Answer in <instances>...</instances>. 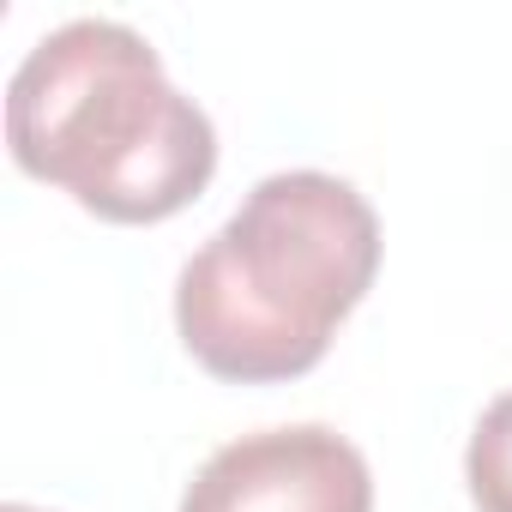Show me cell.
Here are the masks:
<instances>
[{
    "label": "cell",
    "instance_id": "obj_1",
    "mask_svg": "<svg viewBox=\"0 0 512 512\" xmlns=\"http://www.w3.org/2000/svg\"><path fill=\"white\" fill-rule=\"evenodd\" d=\"M380 272L374 205L326 175L284 169L181 266L175 326L193 362L217 380H296Z\"/></svg>",
    "mask_w": 512,
    "mask_h": 512
},
{
    "label": "cell",
    "instance_id": "obj_2",
    "mask_svg": "<svg viewBox=\"0 0 512 512\" xmlns=\"http://www.w3.org/2000/svg\"><path fill=\"white\" fill-rule=\"evenodd\" d=\"M7 145L25 175L67 187L109 223L193 205L217 169L211 115L181 97L157 49L115 19L49 31L7 85Z\"/></svg>",
    "mask_w": 512,
    "mask_h": 512
},
{
    "label": "cell",
    "instance_id": "obj_3",
    "mask_svg": "<svg viewBox=\"0 0 512 512\" xmlns=\"http://www.w3.org/2000/svg\"><path fill=\"white\" fill-rule=\"evenodd\" d=\"M181 512H374V476L332 428H266L211 452Z\"/></svg>",
    "mask_w": 512,
    "mask_h": 512
},
{
    "label": "cell",
    "instance_id": "obj_4",
    "mask_svg": "<svg viewBox=\"0 0 512 512\" xmlns=\"http://www.w3.org/2000/svg\"><path fill=\"white\" fill-rule=\"evenodd\" d=\"M464 476H470V500L482 512H512V392H500L464 452Z\"/></svg>",
    "mask_w": 512,
    "mask_h": 512
},
{
    "label": "cell",
    "instance_id": "obj_5",
    "mask_svg": "<svg viewBox=\"0 0 512 512\" xmlns=\"http://www.w3.org/2000/svg\"><path fill=\"white\" fill-rule=\"evenodd\" d=\"M0 512H43V506H25V500H13V506H0Z\"/></svg>",
    "mask_w": 512,
    "mask_h": 512
}]
</instances>
